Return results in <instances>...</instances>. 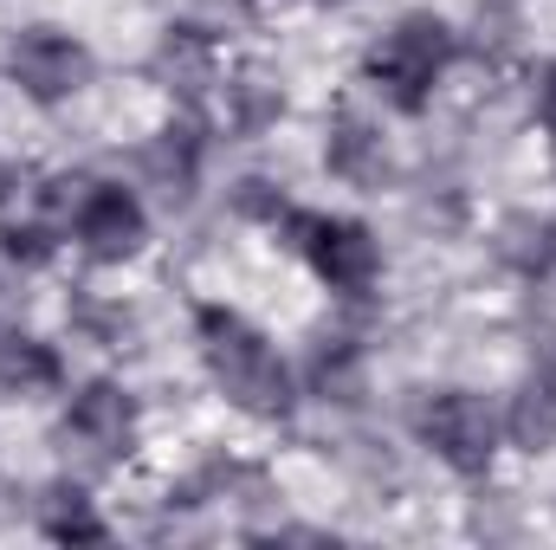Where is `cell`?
I'll use <instances>...</instances> for the list:
<instances>
[{
	"instance_id": "4fadbf2b",
	"label": "cell",
	"mask_w": 556,
	"mask_h": 550,
	"mask_svg": "<svg viewBox=\"0 0 556 550\" xmlns=\"http://www.w3.org/2000/svg\"><path fill=\"white\" fill-rule=\"evenodd\" d=\"M149 175L168 188V195H188V182H194V162H201V142L194 130H162V137L149 142Z\"/></svg>"
},
{
	"instance_id": "3957f363",
	"label": "cell",
	"mask_w": 556,
	"mask_h": 550,
	"mask_svg": "<svg viewBox=\"0 0 556 550\" xmlns=\"http://www.w3.org/2000/svg\"><path fill=\"white\" fill-rule=\"evenodd\" d=\"M415 434L453 466V473H485L498 453V414L472 389H440L415 409Z\"/></svg>"
},
{
	"instance_id": "8fae6325",
	"label": "cell",
	"mask_w": 556,
	"mask_h": 550,
	"mask_svg": "<svg viewBox=\"0 0 556 550\" xmlns=\"http://www.w3.org/2000/svg\"><path fill=\"white\" fill-rule=\"evenodd\" d=\"M65 376L59 350L39 343V337H0V396H33V389H52Z\"/></svg>"
},
{
	"instance_id": "5b68a950",
	"label": "cell",
	"mask_w": 556,
	"mask_h": 550,
	"mask_svg": "<svg viewBox=\"0 0 556 550\" xmlns=\"http://www.w3.org/2000/svg\"><path fill=\"white\" fill-rule=\"evenodd\" d=\"M7 65H13V85H20L26 98H39V104H59V98H72V91H85V78H91V52H85L72 33H59V26L20 33L13 52H7Z\"/></svg>"
},
{
	"instance_id": "30bf717a",
	"label": "cell",
	"mask_w": 556,
	"mask_h": 550,
	"mask_svg": "<svg viewBox=\"0 0 556 550\" xmlns=\"http://www.w3.org/2000/svg\"><path fill=\"white\" fill-rule=\"evenodd\" d=\"M155 72H162L168 85H181L188 98L207 91V85H214V39H207L201 26H168V33H162V52H155Z\"/></svg>"
},
{
	"instance_id": "7c38bea8",
	"label": "cell",
	"mask_w": 556,
	"mask_h": 550,
	"mask_svg": "<svg viewBox=\"0 0 556 550\" xmlns=\"http://www.w3.org/2000/svg\"><path fill=\"white\" fill-rule=\"evenodd\" d=\"M39 532L59 538V545H98V538H111L104 518L91 512V499H85L78 486H52V492L39 499Z\"/></svg>"
},
{
	"instance_id": "ffe728a7",
	"label": "cell",
	"mask_w": 556,
	"mask_h": 550,
	"mask_svg": "<svg viewBox=\"0 0 556 550\" xmlns=\"http://www.w3.org/2000/svg\"><path fill=\"white\" fill-rule=\"evenodd\" d=\"M551 149H556V130H551Z\"/></svg>"
},
{
	"instance_id": "2e32d148",
	"label": "cell",
	"mask_w": 556,
	"mask_h": 550,
	"mask_svg": "<svg viewBox=\"0 0 556 550\" xmlns=\"http://www.w3.org/2000/svg\"><path fill=\"white\" fill-rule=\"evenodd\" d=\"M317 389L337 396V402H356V363H350V350H324L317 357Z\"/></svg>"
},
{
	"instance_id": "44dd1931",
	"label": "cell",
	"mask_w": 556,
	"mask_h": 550,
	"mask_svg": "<svg viewBox=\"0 0 556 550\" xmlns=\"http://www.w3.org/2000/svg\"><path fill=\"white\" fill-rule=\"evenodd\" d=\"M551 234H556V221H551Z\"/></svg>"
},
{
	"instance_id": "ba28073f",
	"label": "cell",
	"mask_w": 556,
	"mask_h": 550,
	"mask_svg": "<svg viewBox=\"0 0 556 550\" xmlns=\"http://www.w3.org/2000/svg\"><path fill=\"white\" fill-rule=\"evenodd\" d=\"M324 162H330V175L350 182V188H376V182L389 175V149H382V137H376L363 117H350V111L330 124V137H324Z\"/></svg>"
},
{
	"instance_id": "ac0fdd59",
	"label": "cell",
	"mask_w": 556,
	"mask_h": 550,
	"mask_svg": "<svg viewBox=\"0 0 556 550\" xmlns=\"http://www.w3.org/2000/svg\"><path fill=\"white\" fill-rule=\"evenodd\" d=\"M538 117H544V130H556V65L538 78Z\"/></svg>"
},
{
	"instance_id": "9a60e30c",
	"label": "cell",
	"mask_w": 556,
	"mask_h": 550,
	"mask_svg": "<svg viewBox=\"0 0 556 550\" xmlns=\"http://www.w3.org/2000/svg\"><path fill=\"white\" fill-rule=\"evenodd\" d=\"M227 124L233 130H260V124H273L278 117V91L266 85V78H240V85H227Z\"/></svg>"
},
{
	"instance_id": "5bb4252c",
	"label": "cell",
	"mask_w": 556,
	"mask_h": 550,
	"mask_svg": "<svg viewBox=\"0 0 556 550\" xmlns=\"http://www.w3.org/2000/svg\"><path fill=\"white\" fill-rule=\"evenodd\" d=\"M498 253L518 266V273H544L556 260V234H551V221H531V214H518V221H505V240H498Z\"/></svg>"
},
{
	"instance_id": "6da1fadb",
	"label": "cell",
	"mask_w": 556,
	"mask_h": 550,
	"mask_svg": "<svg viewBox=\"0 0 556 550\" xmlns=\"http://www.w3.org/2000/svg\"><path fill=\"white\" fill-rule=\"evenodd\" d=\"M194 337H201V357H207V376L227 389V402L260 421H285L298 389H291V370L266 343V330H253L240 311L227 304H201L194 311Z\"/></svg>"
},
{
	"instance_id": "9c48e42d",
	"label": "cell",
	"mask_w": 556,
	"mask_h": 550,
	"mask_svg": "<svg viewBox=\"0 0 556 550\" xmlns=\"http://www.w3.org/2000/svg\"><path fill=\"white\" fill-rule=\"evenodd\" d=\"M505 434L525 447V453H551L556 447V370H538L518 383L511 414H505Z\"/></svg>"
},
{
	"instance_id": "7a4b0ae2",
	"label": "cell",
	"mask_w": 556,
	"mask_h": 550,
	"mask_svg": "<svg viewBox=\"0 0 556 550\" xmlns=\"http://www.w3.org/2000/svg\"><path fill=\"white\" fill-rule=\"evenodd\" d=\"M453 65V26L433 20V13H408L395 33H382L363 59L369 85L395 104V111H420L440 85V72Z\"/></svg>"
},
{
	"instance_id": "52a82bcc",
	"label": "cell",
	"mask_w": 556,
	"mask_h": 550,
	"mask_svg": "<svg viewBox=\"0 0 556 550\" xmlns=\"http://www.w3.org/2000/svg\"><path fill=\"white\" fill-rule=\"evenodd\" d=\"M130 434H137V402H130L117 383H91V389L72 396V409H65V440H78L91 460H124Z\"/></svg>"
},
{
	"instance_id": "d6986e66",
	"label": "cell",
	"mask_w": 556,
	"mask_h": 550,
	"mask_svg": "<svg viewBox=\"0 0 556 550\" xmlns=\"http://www.w3.org/2000/svg\"><path fill=\"white\" fill-rule=\"evenodd\" d=\"M7 195H13V168L0 162V201H7Z\"/></svg>"
},
{
	"instance_id": "8992f818",
	"label": "cell",
	"mask_w": 556,
	"mask_h": 550,
	"mask_svg": "<svg viewBox=\"0 0 556 550\" xmlns=\"http://www.w3.org/2000/svg\"><path fill=\"white\" fill-rule=\"evenodd\" d=\"M72 234H78V247H85L91 260L117 266V260H130V253L142 247L149 221H142V201L130 195V188H104V182H91V195H85Z\"/></svg>"
},
{
	"instance_id": "277c9868",
	"label": "cell",
	"mask_w": 556,
	"mask_h": 550,
	"mask_svg": "<svg viewBox=\"0 0 556 550\" xmlns=\"http://www.w3.org/2000/svg\"><path fill=\"white\" fill-rule=\"evenodd\" d=\"M291 227L304 234L298 247H304V260L317 266V278H324L330 291H343V298L376 291V278H382V247H376V234H369L363 221H317V214H291Z\"/></svg>"
},
{
	"instance_id": "e0dca14e",
	"label": "cell",
	"mask_w": 556,
	"mask_h": 550,
	"mask_svg": "<svg viewBox=\"0 0 556 550\" xmlns=\"http://www.w3.org/2000/svg\"><path fill=\"white\" fill-rule=\"evenodd\" d=\"M7 253L26 260V266H46V260H52V227H46V221H33V227H7Z\"/></svg>"
}]
</instances>
